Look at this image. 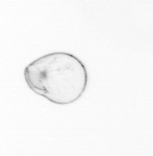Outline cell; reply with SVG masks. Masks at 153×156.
<instances>
[{
    "mask_svg": "<svg viewBox=\"0 0 153 156\" xmlns=\"http://www.w3.org/2000/svg\"><path fill=\"white\" fill-rule=\"evenodd\" d=\"M23 74L31 90L59 105L80 98L88 79L83 63L66 52H54L36 59L25 68Z\"/></svg>",
    "mask_w": 153,
    "mask_h": 156,
    "instance_id": "6da1fadb",
    "label": "cell"
}]
</instances>
